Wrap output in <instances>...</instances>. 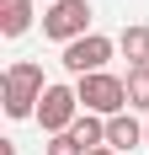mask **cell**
Segmentation results:
<instances>
[{
    "mask_svg": "<svg viewBox=\"0 0 149 155\" xmlns=\"http://www.w3.org/2000/svg\"><path fill=\"white\" fill-rule=\"evenodd\" d=\"M0 155H16V144H11V139H0Z\"/></svg>",
    "mask_w": 149,
    "mask_h": 155,
    "instance_id": "4fadbf2b",
    "label": "cell"
},
{
    "mask_svg": "<svg viewBox=\"0 0 149 155\" xmlns=\"http://www.w3.org/2000/svg\"><path fill=\"white\" fill-rule=\"evenodd\" d=\"M69 134H74L80 144H85V150H96V144H106V118H96V112H80Z\"/></svg>",
    "mask_w": 149,
    "mask_h": 155,
    "instance_id": "9c48e42d",
    "label": "cell"
},
{
    "mask_svg": "<svg viewBox=\"0 0 149 155\" xmlns=\"http://www.w3.org/2000/svg\"><path fill=\"white\" fill-rule=\"evenodd\" d=\"M144 144H149V118H144Z\"/></svg>",
    "mask_w": 149,
    "mask_h": 155,
    "instance_id": "5bb4252c",
    "label": "cell"
},
{
    "mask_svg": "<svg viewBox=\"0 0 149 155\" xmlns=\"http://www.w3.org/2000/svg\"><path fill=\"white\" fill-rule=\"evenodd\" d=\"M106 144L112 150H133V144H144V123H138L133 112H117V118H106Z\"/></svg>",
    "mask_w": 149,
    "mask_h": 155,
    "instance_id": "8992f818",
    "label": "cell"
},
{
    "mask_svg": "<svg viewBox=\"0 0 149 155\" xmlns=\"http://www.w3.org/2000/svg\"><path fill=\"white\" fill-rule=\"evenodd\" d=\"M43 155H85V144L74 139V134H48V150Z\"/></svg>",
    "mask_w": 149,
    "mask_h": 155,
    "instance_id": "8fae6325",
    "label": "cell"
},
{
    "mask_svg": "<svg viewBox=\"0 0 149 155\" xmlns=\"http://www.w3.org/2000/svg\"><path fill=\"white\" fill-rule=\"evenodd\" d=\"M32 0H0V32H5V38H21V32L32 27Z\"/></svg>",
    "mask_w": 149,
    "mask_h": 155,
    "instance_id": "ba28073f",
    "label": "cell"
},
{
    "mask_svg": "<svg viewBox=\"0 0 149 155\" xmlns=\"http://www.w3.org/2000/svg\"><path fill=\"white\" fill-rule=\"evenodd\" d=\"M74 96H80V112H96V118H117V112H128V80L112 75V70L80 75V80H74Z\"/></svg>",
    "mask_w": 149,
    "mask_h": 155,
    "instance_id": "7a4b0ae2",
    "label": "cell"
},
{
    "mask_svg": "<svg viewBox=\"0 0 149 155\" xmlns=\"http://www.w3.org/2000/svg\"><path fill=\"white\" fill-rule=\"evenodd\" d=\"M117 54L128 59V70H144V64H149V27H144V21L122 27V38H117Z\"/></svg>",
    "mask_w": 149,
    "mask_h": 155,
    "instance_id": "52a82bcc",
    "label": "cell"
},
{
    "mask_svg": "<svg viewBox=\"0 0 149 155\" xmlns=\"http://www.w3.org/2000/svg\"><path fill=\"white\" fill-rule=\"evenodd\" d=\"M85 155H117V150H112V144H96V150H85Z\"/></svg>",
    "mask_w": 149,
    "mask_h": 155,
    "instance_id": "7c38bea8",
    "label": "cell"
},
{
    "mask_svg": "<svg viewBox=\"0 0 149 155\" xmlns=\"http://www.w3.org/2000/svg\"><path fill=\"white\" fill-rule=\"evenodd\" d=\"M74 118H80V96H74V86L48 80L43 102H37V128H43V134H69Z\"/></svg>",
    "mask_w": 149,
    "mask_h": 155,
    "instance_id": "277c9868",
    "label": "cell"
},
{
    "mask_svg": "<svg viewBox=\"0 0 149 155\" xmlns=\"http://www.w3.org/2000/svg\"><path fill=\"white\" fill-rule=\"evenodd\" d=\"M43 91H48L43 64H32V59H16L11 70H5V80H0V96H5V112H11V118H37Z\"/></svg>",
    "mask_w": 149,
    "mask_h": 155,
    "instance_id": "6da1fadb",
    "label": "cell"
},
{
    "mask_svg": "<svg viewBox=\"0 0 149 155\" xmlns=\"http://www.w3.org/2000/svg\"><path fill=\"white\" fill-rule=\"evenodd\" d=\"M117 54V43L112 38H101V32H85V38H74V43H64V70H69L74 80L80 75H96V70H106V59Z\"/></svg>",
    "mask_w": 149,
    "mask_h": 155,
    "instance_id": "5b68a950",
    "label": "cell"
},
{
    "mask_svg": "<svg viewBox=\"0 0 149 155\" xmlns=\"http://www.w3.org/2000/svg\"><path fill=\"white\" fill-rule=\"evenodd\" d=\"M90 32V0H48L43 11V38L53 43H74Z\"/></svg>",
    "mask_w": 149,
    "mask_h": 155,
    "instance_id": "3957f363",
    "label": "cell"
},
{
    "mask_svg": "<svg viewBox=\"0 0 149 155\" xmlns=\"http://www.w3.org/2000/svg\"><path fill=\"white\" fill-rule=\"evenodd\" d=\"M122 80H128V112H149V64H144V70H128V75H122Z\"/></svg>",
    "mask_w": 149,
    "mask_h": 155,
    "instance_id": "30bf717a",
    "label": "cell"
}]
</instances>
